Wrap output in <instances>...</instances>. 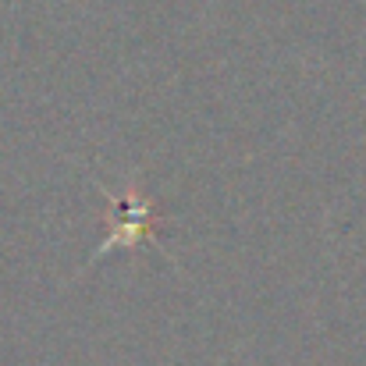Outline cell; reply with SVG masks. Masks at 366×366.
Listing matches in <instances>:
<instances>
[{
	"label": "cell",
	"mask_w": 366,
	"mask_h": 366,
	"mask_svg": "<svg viewBox=\"0 0 366 366\" xmlns=\"http://www.w3.org/2000/svg\"><path fill=\"white\" fill-rule=\"evenodd\" d=\"M153 224H157V207L132 185L124 196H111V214H107V242L100 252H111L118 245H142L153 239Z\"/></svg>",
	"instance_id": "obj_1"
}]
</instances>
